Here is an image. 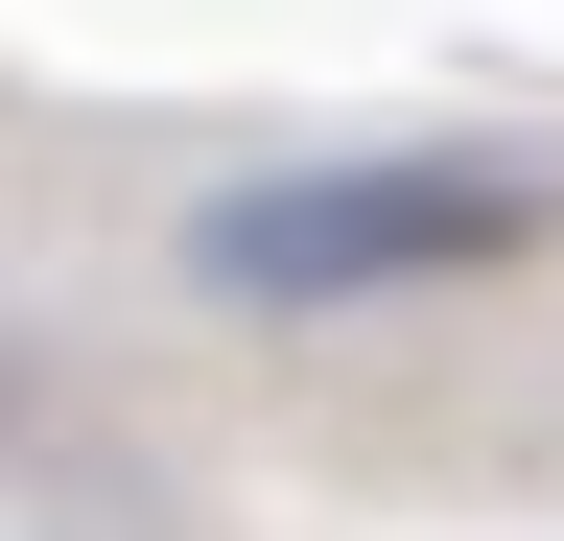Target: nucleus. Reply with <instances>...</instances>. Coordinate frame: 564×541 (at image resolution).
<instances>
[{
  "label": "nucleus",
  "mask_w": 564,
  "mask_h": 541,
  "mask_svg": "<svg viewBox=\"0 0 564 541\" xmlns=\"http://www.w3.org/2000/svg\"><path fill=\"white\" fill-rule=\"evenodd\" d=\"M541 236H564V165L423 142V165L212 188V213H188V283H212V306H400V283H494V259H541Z\"/></svg>",
  "instance_id": "obj_1"
}]
</instances>
